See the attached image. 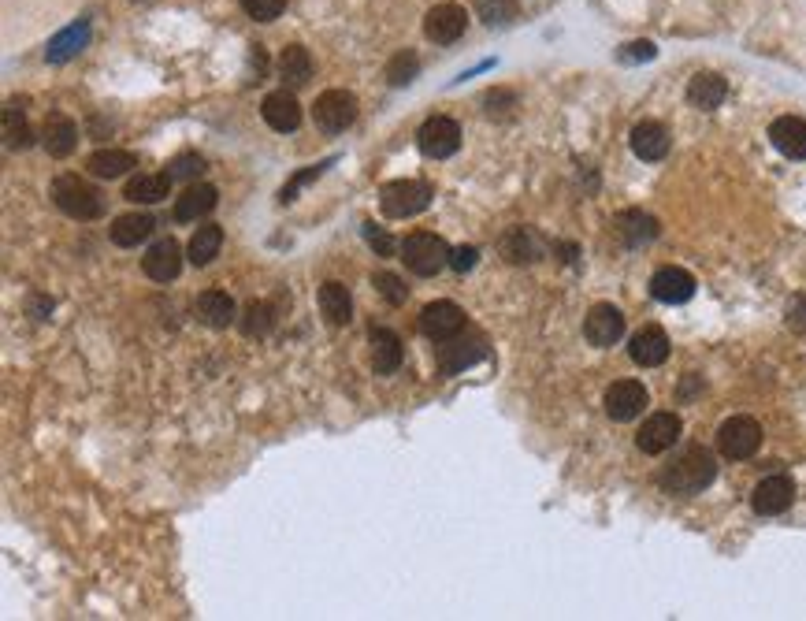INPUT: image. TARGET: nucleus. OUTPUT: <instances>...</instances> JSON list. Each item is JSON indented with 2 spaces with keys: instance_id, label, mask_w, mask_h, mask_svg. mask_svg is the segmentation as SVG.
<instances>
[{
  "instance_id": "obj_1",
  "label": "nucleus",
  "mask_w": 806,
  "mask_h": 621,
  "mask_svg": "<svg viewBox=\"0 0 806 621\" xmlns=\"http://www.w3.org/2000/svg\"><path fill=\"white\" fill-rule=\"evenodd\" d=\"M717 476V462L714 454L706 447H684V454H676L673 462L662 469V488L669 491V495H699V491H706L710 484H714Z\"/></svg>"
},
{
  "instance_id": "obj_2",
  "label": "nucleus",
  "mask_w": 806,
  "mask_h": 621,
  "mask_svg": "<svg viewBox=\"0 0 806 621\" xmlns=\"http://www.w3.org/2000/svg\"><path fill=\"white\" fill-rule=\"evenodd\" d=\"M52 205L67 212L71 220H97L104 212V198L97 186H90L82 175H56L52 179Z\"/></svg>"
},
{
  "instance_id": "obj_3",
  "label": "nucleus",
  "mask_w": 806,
  "mask_h": 621,
  "mask_svg": "<svg viewBox=\"0 0 806 621\" xmlns=\"http://www.w3.org/2000/svg\"><path fill=\"white\" fill-rule=\"evenodd\" d=\"M402 265L420 279L439 276L442 268L450 265V246H446L439 235L416 231V235H409L402 242Z\"/></svg>"
},
{
  "instance_id": "obj_4",
  "label": "nucleus",
  "mask_w": 806,
  "mask_h": 621,
  "mask_svg": "<svg viewBox=\"0 0 806 621\" xmlns=\"http://www.w3.org/2000/svg\"><path fill=\"white\" fill-rule=\"evenodd\" d=\"M431 205V186L420 179H398L379 190V209L387 212L390 220H409L416 212H424Z\"/></svg>"
},
{
  "instance_id": "obj_5",
  "label": "nucleus",
  "mask_w": 806,
  "mask_h": 621,
  "mask_svg": "<svg viewBox=\"0 0 806 621\" xmlns=\"http://www.w3.org/2000/svg\"><path fill=\"white\" fill-rule=\"evenodd\" d=\"M717 447L732 462H747L762 447V424L754 421V417H728L721 424V432H717Z\"/></svg>"
},
{
  "instance_id": "obj_6",
  "label": "nucleus",
  "mask_w": 806,
  "mask_h": 621,
  "mask_svg": "<svg viewBox=\"0 0 806 621\" xmlns=\"http://www.w3.org/2000/svg\"><path fill=\"white\" fill-rule=\"evenodd\" d=\"M312 119H316V127L324 134H342L353 127V119H357V97L350 90H327L316 97V105H312Z\"/></svg>"
},
{
  "instance_id": "obj_7",
  "label": "nucleus",
  "mask_w": 806,
  "mask_h": 621,
  "mask_svg": "<svg viewBox=\"0 0 806 621\" xmlns=\"http://www.w3.org/2000/svg\"><path fill=\"white\" fill-rule=\"evenodd\" d=\"M416 146L431 160H446L461 149V127L450 116H431L420 131H416Z\"/></svg>"
},
{
  "instance_id": "obj_8",
  "label": "nucleus",
  "mask_w": 806,
  "mask_h": 621,
  "mask_svg": "<svg viewBox=\"0 0 806 621\" xmlns=\"http://www.w3.org/2000/svg\"><path fill=\"white\" fill-rule=\"evenodd\" d=\"M647 402L650 395L639 380H617L606 391V413H610L613 421H636L639 413L647 410Z\"/></svg>"
},
{
  "instance_id": "obj_9",
  "label": "nucleus",
  "mask_w": 806,
  "mask_h": 621,
  "mask_svg": "<svg viewBox=\"0 0 806 621\" xmlns=\"http://www.w3.org/2000/svg\"><path fill=\"white\" fill-rule=\"evenodd\" d=\"M465 328V309L457 302H431L424 305V313H420V331L442 343V339H454L457 331Z\"/></svg>"
},
{
  "instance_id": "obj_10",
  "label": "nucleus",
  "mask_w": 806,
  "mask_h": 621,
  "mask_svg": "<svg viewBox=\"0 0 806 621\" xmlns=\"http://www.w3.org/2000/svg\"><path fill=\"white\" fill-rule=\"evenodd\" d=\"M584 335L591 346H613L624 335V313L610 302H598L584 320Z\"/></svg>"
},
{
  "instance_id": "obj_11",
  "label": "nucleus",
  "mask_w": 806,
  "mask_h": 621,
  "mask_svg": "<svg viewBox=\"0 0 806 621\" xmlns=\"http://www.w3.org/2000/svg\"><path fill=\"white\" fill-rule=\"evenodd\" d=\"M468 30V12L461 4H435L424 19V34L439 45H454L461 34Z\"/></svg>"
},
{
  "instance_id": "obj_12",
  "label": "nucleus",
  "mask_w": 806,
  "mask_h": 621,
  "mask_svg": "<svg viewBox=\"0 0 806 621\" xmlns=\"http://www.w3.org/2000/svg\"><path fill=\"white\" fill-rule=\"evenodd\" d=\"M142 268L153 283H171V279H179V272H182L179 242H175V238H160V242H153L142 257Z\"/></svg>"
},
{
  "instance_id": "obj_13",
  "label": "nucleus",
  "mask_w": 806,
  "mask_h": 621,
  "mask_svg": "<svg viewBox=\"0 0 806 621\" xmlns=\"http://www.w3.org/2000/svg\"><path fill=\"white\" fill-rule=\"evenodd\" d=\"M676 439H680V417L676 413H654L639 428L636 443L643 454H665L669 447H676Z\"/></svg>"
},
{
  "instance_id": "obj_14",
  "label": "nucleus",
  "mask_w": 806,
  "mask_h": 621,
  "mask_svg": "<svg viewBox=\"0 0 806 621\" xmlns=\"http://www.w3.org/2000/svg\"><path fill=\"white\" fill-rule=\"evenodd\" d=\"M792 503H795L792 476H766V480H762V484L754 488V495H751V506L758 510V514H766V517L784 514Z\"/></svg>"
},
{
  "instance_id": "obj_15",
  "label": "nucleus",
  "mask_w": 806,
  "mask_h": 621,
  "mask_svg": "<svg viewBox=\"0 0 806 621\" xmlns=\"http://www.w3.org/2000/svg\"><path fill=\"white\" fill-rule=\"evenodd\" d=\"M628 354H632V361L643 365V369H658L665 357H669V335H665L662 328L647 324V328H639L636 335L628 339Z\"/></svg>"
},
{
  "instance_id": "obj_16",
  "label": "nucleus",
  "mask_w": 806,
  "mask_h": 621,
  "mask_svg": "<svg viewBox=\"0 0 806 621\" xmlns=\"http://www.w3.org/2000/svg\"><path fill=\"white\" fill-rule=\"evenodd\" d=\"M260 112H264V123H268L272 131H279V134H290V131H298V127H301V105H298V97H294L290 90L268 93Z\"/></svg>"
},
{
  "instance_id": "obj_17",
  "label": "nucleus",
  "mask_w": 806,
  "mask_h": 621,
  "mask_svg": "<svg viewBox=\"0 0 806 621\" xmlns=\"http://www.w3.org/2000/svg\"><path fill=\"white\" fill-rule=\"evenodd\" d=\"M650 294L665 305L688 302L691 294H695V276L684 272V268H658L654 279H650Z\"/></svg>"
},
{
  "instance_id": "obj_18",
  "label": "nucleus",
  "mask_w": 806,
  "mask_h": 621,
  "mask_svg": "<svg viewBox=\"0 0 806 621\" xmlns=\"http://www.w3.org/2000/svg\"><path fill=\"white\" fill-rule=\"evenodd\" d=\"M769 142L784 153L788 160H806V119L799 116H780L769 127Z\"/></svg>"
},
{
  "instance_id": "obj_19",
  "label": "nucleus",
  "mask_w": 806,
  "mask_h": 621,
  "mask_svg": "<svg viewBox=\"0 0 806 621\" xmlns=\"http://www.w3.org/2000/svg\"><path fill=\"white\" fill-rule=\"evenodd\" d=\"M41 146H45V153L56 160L71 157L78 149V123L67 116H49L45 119V127H41Z\"/></svg>"
},
{
  "instance_id": "obj_20",
  "label": "nucleus",
  "mask_w": 806,
  "mask_h": 621,
  "mask_svg": "<svg viewBox=\"0 0 806 621\" xmlns=\"http://www.w3.org/2000/svg\"><path fill=\"white\" fill-rule=\"evenodd\" d=\"M216 201H220V190L208 183H194L182 190V198H175V220L179 224H194L201 216L216 209Z\"/></svg>"
},
{
  "instance_id": "obj_21",
  "label": "nucleus",
  "mask_w": 806,
  "mask_h": 621,
  "mask_svg": "<svg viewBox=\"0 0 806 621\" xmlns=\"http://www.w3.org/2000/svg\"><path fill=\"white\" fill-rule=\"evenodd\" d=\"M628 142H632V153L639 160H647V164H654V160H662L669 153V131H665L662 123H654V119L636 123Z\"/></svg>"
},
{
  "instance_id": "obj_22",
  "label": "nucleus",
  "mask_w": 806,
  "mask_h": 621,
  "mask_svg": "<svg viewBox=\"0 0 806 621\" xmlns=\"http://www.w3.org/2000/svg\"><path fill=\"white\" fill-rule=\"evenodd\" d=\"M402 361H405L402 339L390 328H372V369L379 376H394V372L402 369Z\"/></svg>"
},
{
  "instance_id": "obj_23",
  "label": "nucleus",
  "mask_w": 806,
  "mask_h": 621,
  "mask_svg": "<svg viewBox=\"0 0 806 621\" xmlns=\"http://www.w3.org/2000/svg\"><path fill=\"white\" fill-rule=\"evenodd\" d=\"M86 45H90V23H86V19H78V23H71V27L60 30V34L49 41L45 60H49V64H67V60H75V56L82 53Z\"/></svg>"
},
{
  "instance_id": "obj_24",
  "label": "nucleus",
  "mask_w": 806,
  "mask_h": 621,
  "mask_svg": "<svg viewBox=\"0 0 806 621\" xmlns=\"http://www.w3.org/2000/svg\"><path fill=\"white\" fill-rule=\"evenodd\" d=\"M194 313H197V320H201L205 328H231V320L238 317V309H234L231 294H223V291L197 294Z\"/></svg>"
},
{
  "instance_id": "obj_25",
  "label": "nucleus",
  "mask_w": 806,
  "mask_h": 621,
  "mask_svg": "<svg viewBox=\"0 0 806 621\" xmlns=\"http://www.w3.org/2000/svg\"><path fill=\"white\" fill-rule=\"evenodd\" d=\"M156 220L149 216V212H127V216H119V220H112V242L116 246H123V250H134V246H142L145 238L153 235Z\"/></svg>"
},
{
  "instance_id": "obj_26",
  "label": "nucleus",
  "mask_w": 806,
  "mask_h": 621,
  "mask_svg": "<svg viewBox=\"0 0 806 621\" xmlns=\"http://www.w3.org/2000/svg\"><path fill=\"white\" fill-rule=\"evenodd\" d=\"M171 179L168 172H156V175H134L123 190V198L134 201V205H160V201L171 194Z\"/></svg>"
},
{
  "instance_id": "obj_27",
  "label": "nucleus",
  "mask_w": 806,
  "mask_h": 621,
  "mask_svg": "<svg viewBox=\"0 0 806 621\" xmlns=\"http://www.w3.org/2000/svg\"><path fill=\"white\" fill-rule=\"evenodd\" d=\"M483 357L480 343H468V339H442L439 346V372L442 376H457L461 369L476 365Z\"/></svg>"
},
{
  "instance_id": "obj_28",
  "label": "nucleus",
  "mask_w": 806,
  "mask_h": 621,
  "mask_svg": "<svg viewBox=\"0 0 806 621\" xmlns=\"http://www.w3.org/2000/svg\"><path fill=\"white\" fill-rule=\"evenodd\" d=\"M316 302H320V313L327 317V324H335V328L350 324V317H353L350 287H342V283H335V279H331V283H324V287H320Z\"/></svg>"
},
{
  "instance_id": "obj_29",
  "label": "nucleus",
  "mask_w": 806,
  "mask_h": 621,
  "mask_svg": "<svg viewBox=\"0 0 806 621\" xmlns=\"http://www.w3.org/2000/svg\"><path fill=\"white\" fill-rule=\"evenodd\" d=\"M725 93H728V82L721 79V75H714V71H699L688 86V101L695 108H702V112H714V108L725 101Z\"/></svg>"
},
{
  "instance_id": "obj_30",
  "label": "nucleus",
  "mask_w": 806,
  "mask_h": 621,
  "mask_svg": "<svg viewBox=\"0 0 806 621\" xmlns=\"http://www.w3.org/2000/svg\"><path fill=\"white\" fill-rule=\"evenodd\" d=\"M86 168H90V175H97V179H119V175H127L130 168H138V157L127 153V149H97V153H90Z\"/></svg>"
},
{
  "instance_id": "obj_31",
  "label": "nucleus",
  "mask_w": 806,
  "mask_h": 621,
  "mask_svg": "<svg viewBox=\"0 0 806 621\" xmlns=\"http://www.w3.org/2000/svg\"><path fill=\"white\" fill-rule=\"evenodd\" d=\"M617 235L624 238V246H643L650 238H658V220L639 209H628L617 216Z\"/></svg>"
},
{
  "instance_id": "obj_32",
  "label": "nucleus",
  "mask_w": 806,
  "mask_h": 621,
  "mask_svg": "<svg viewBox=\"0 0 806 621\" xmlns=\"http://www.w3.org/2000/svg\"><path fill=\"white\" fill-rule=\"evenodd\" d=\"M502 253H506L513 265H528L543 253V242L535 235L532 227H513L506 238H502Z\"/></svg>"
},
{
  "instance_id": "obj_33",
  "label": "nucleus",
  "mask_w": 806,
  "mask_h": 621,
  "mask_svg": "<svg viewBox=\"0 0 806 621\" xmlns=\"http://www.w3.org/2000/svg\"><path fill=\"white\" fill-rule=\"evenodd\" d=\"M279 79L286 86H305L312 79V56L305 45H286L279 56Z\"/></svg>"
},
{
  "instance_id": "obj_34",
  "label": "nucleus",
  "mask_w": 806,
  "mask_h": 621,
  "mask_svg": "<svg viewBox=\"0 0 806 621\" xmlns=\"http://www.w3.org/2000/svg\"><path fill=\"white\" fill-rule=\"evenodd\" d=\"M220 246H223V231L216 224H205V227H197V231H194L190 246H186V257H190L197 268H205V265H212V261L220 257Z\"/></svg>"
},
{
  "instance_id": "obj_35",
  "label": "nucleus",
  "mask_w": 806,
  "mask_h": 621,
  "mask_svg": "<svg viewBox=\"0 0 806 621\" xmlns=\"http://www.w3.org/2000/svg\"><path fill=\"white\" fill-rule=\"evenodd\" d=\"M4 142H8V149H26L34 142V131L26 127V119H23V112L15 108V101L4 108Z\"/></svg>"
},
{
  "instance_id": "obj_36",
  "label": "nucleus",
  "mask_w": 806,
  "mask_h": 621,
  "mask_svg": "<svg viewBox=\"0 0 806 621\" xmlns=\"http://www.w3.org/2000/svg\"><path fill=\"white\" fill-rule=\"evenodd\" d=\"M420 75V56L416 53H398V56H390V64H387V79H390V86H409V82Z\"/></svg>"
},
{
  "instance_id": "obj_37",
  "label": "nucleus",
  "mask_w": 806,
  "mask_h": 621,
  "mask_svg": "<svg viewBox=\"0 0 806 621\" xmlns=\"http://www.w3.org/2000/svg\"><path fill=\"white\" fill-rule=\"evenodd\" d=\"M272 324H275V313H272V305H268V302H253L246 309V317H242V331H246V335H253V339H257V335H268V331H272Z\"/></svg>"
},
{
  "instance_id": "obj_38",
  "label": "nucleus",
  "mask_w": 806,
  "mask_h": 621,
  "mask_svg": "<svg viewBox=\"0 0 806 621\" xmlns=\"http://www.w3.org/2000/svg\"><path fill=\"white\" fill-rule=\"evenodd\" d=\"M201 172H205V160L197 157V153H182V157H175L168 164V175L175 179V183H190V179H201Z\"/></svg>"
},
{
  "instance_id": "obj_39",
  "label": "nucleus",
  "mask_w": 806,
  "mask_h": 621,
  "mask_svg": "<svg viewBox=\"0 0 806 621\" xmlns=\"http://www.w3.org/2000/svg\"><path fill=\"white\" fill-rule=\"evenodd\" d=\"M476 12H480L483 23H509L517 15V4L513 0H476Z\"/></svg>"
},
{
  "instance_id": "obj_40",
  "label": "nucleus",
  "mask_w": 806,
  "mask_h": 621,
  "mask_svg": "<svg viewBox=\"0 0 806 621\" xmlns=\"http://www.w3.org/2000/svg\"><path fill=\"white\" fill-rule=\"evenodd\" d=\"M242 8H246L249 19H257V23H272V19L283 15L286 0H242Z\"/></svg>"
},
{
  "instance_id": "obj_41",
  "label": "nucleus",
  "mask_w": 806,
  "mask_h": 621,
  "mask_svg": "<svg viewBox=\"0 0 806 621\" xmlns=\"http://www.w3.org/2000/svg\"><path fill=\"white\" fill-rule=\"evenodd\" d=\"M372 283H376V291L383 294V298H387L390 305H402L405 298H409V291H405V287H402V279L390 276V272H379V276L372 279Z\"/></svg>"
},
{
  "instance_id": "obj_42",
  "label": "nucleus",
  "mask_w": 806,
  "mask_h": 621,
  "mask_svg": "<svg viewBox=\"0 0 806 621\" xmlns=\"http://www.w3.org/2000/svg\"><path fill=\"white\" fill-rule=\"evenodd\" d=\"M327 164H331V160H327ZM327 164H312V168H305V172H301V175H294V179H290V183L283 186V194H279V201H294V198H298V190H301V186H305V183H312V179H316V175L324 172Z\"/></svg>"
},
{
  "instance_id": "obj_43",
  "label": "nucleus",
  "mask_w": 806,
  "mask_h": 621,
  "mask_svg": "<svg viewBox=\"0 0 806 621\" xmlns=\"http://www.w3.org/2000/svg\"><path fill=\"white\" fill-rule=\"evenodd\" d=\"M654 53H658V49H654L650 41H632V45H624L621 53H617V60H621V64H643V60H654Z\"/></svg>"
},
{
  "instance_id": "obj_44",
  "label": "nucleus",
  "mask_w": 806,
  "mask_h": 621,
  "mask_svg": "<svg viewBox=\"0 0 806 621\" xmlns=\"http://www.w3.org/2000/svg\"><path fill=\"white\" fill-rule=\"evenodd\" d=\"M364 238H368V246L379 253V257H390L394 253V238L387 231H379L376 224H364Z\"/></svg>"
},
{
  "instance_id": "obj_45",
  "label": "nucleus",
  "mask_w": 806,
  "mask_h": 621,
  "mask_svg": "<svg viewBox=\"0 0 806 621\" xmlns=\"http://www.w3.org/2000/svg\"><path fill=\"white\" fill-rule=\"evenodd\" d=\"M476 261H480V250H476V246H454V250H450V268H454V272H468V268H476Z\"/></svg>"
},
{
  "instance_id": "obj_46",
  "label": "nucleus",
  "mask_w": 806,
  "mask_h": 621,
  "mask_svg": "<svg viewBox=\"0 0 806 621\" xmlns=\"http://www.w3.org/2000/svg\"><path fill=\"white\" fill-rule=\"evenodd\" d=\"M788 328L806 335V298H792V305H788Z\"/></svg>"
}]
</instances>
